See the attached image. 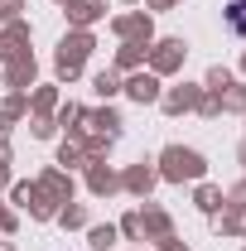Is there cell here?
I'll return each instance as SVG.
<instances>
[{"label": "cell", "instance_id": "1", "mask_svg": "<svg viewBox=\"0 0 246 251\" xmlns=\"http://www.w3.org/2000/svg\"><path fill=\"white\" fill-rule=\"evenodd\" d=\"M227 20H232V29H237V34H246V0H237V5L227 10Z\"/></svg>", "mask_w": 246, "mask_h": 251}]
</instances>
